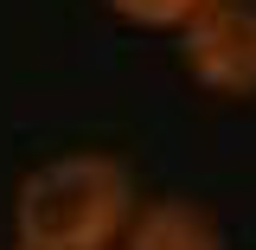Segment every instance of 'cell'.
Segmentation results:
<instances>
[{"mask_svg": "<svg viewBox=\"0 0 256 250\" xmlns=\"http://www.w3.org/2000/svg\"><path fill=\"white\" fill-rule=\"evenodd\" d=\"M134 218V180L109 154H58L13 192V244L32 250H116Z\"/></svg>", "mask_w": 256, "mask_h": 250, "instance_id": "6da1fadb", "label": "cell"}, {"mask_svg": "<svg viewBox=\"0 0 256 250\" xmlns=\"http://www.w3.org/2000/svg\"><path fill=\"white\" fill-rule=\"evenodd\" d=\"M186 71L218 96H256V0H205L180 26Z\"/></svg>", "mask_w": 256, "mask_h": 250, "instance_id": "7a4b0ae2", "label": "cell"}, {"mask_svg": "<svg viewBox=\"0 0 256 250\" xmlns=\"http://www.w3.org/2000/svg\"><path fill=\"white\" fill-rule=\"evenodd\" d=\"M116 250H224V231L198 199H154L128 218Z\"/></svg>", "mask_w": 256, "mask_h": 250, "instance_id": "3957f363", "label": "cell"}, {"mask_svg": "<svg viewBox=\"0 0 256 250\" xmlns=\"http://www.w3.org/2000/svg\"><path fill=\"white\" fill-rule=\"evenodd\" d=\"M109 7L122 13L128 26H160V32L173 26V32H180V26L192 20V13L205 7V0H109Z\"/></svg>", "mask_w": 256, "mask_h": 250, "instance_id": "277c9868", "label": "cell"}, {"mask_svg": "<svg viewBox=\"0 0 256 250\" xmlns=\"http://www.w3.org/2000/svg\"><path fill=\"white\" fill-rule=\"evenodd\" d=\"M13 250H32V244H13Z\"/></svg>", "mask_w": 256, "mask_h": 250, "instance_id": "5b68a950", "label": "cell"}]
</instances>
